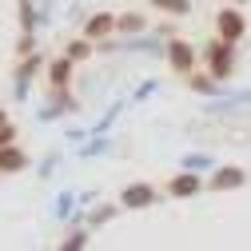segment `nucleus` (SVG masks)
<instances>
[{
	"label": "nucleus",
	"mask_w": 251,
	"mask_h": 251,
	"mask_svg": "<svg viewBox=\"0 0 251 251\" xmlns=\"http://www.w3.org/2000/svg\"><path fill=\"white\" fill-rule=\"evenodd\" d=\"M219 28H224V36H239L243 32V20H239V12H224V16H219Z\"/></svg>",
	"instance_id": "f257e3e1"
},
{
	"label": "nucleus",
	"mask_w": 251,
	"mask_h": 251,
	"mask_svg": "<svg viewBox=\"0 0 251 251\" xmlns=\"http://www.w3.org/2000/svg\"><path fill=\"white\" fill-rule=\"evenodd\" d=\"M196 187H200V179H196V176H183V179H176V183H172V192H176V196H192Z\"/></svg>",
	"instance_id": "f03ea898"
},
{
	"label": "nucleus",
	"mask_w": 251,
	"mask_h": 251,
	"mask_svg": "<svg viewBox=\"0 0 251 251\" xmlns=\"http://www.w3.org/2000/svg\"><path fill=\"white\" fill-rule=\"evenodd\" d=\"M20 164H24V155H20V151H12V148L0 151V168H20Z\"/></svg>",
	"instance_id": "7ed1b4c3"
},
{
	"label": "nucleus",
	"mask_w": 251,
	"mask_h": 251,
	"mask_svg": "<svg viewBox=\"0 0 251 251\" xmlns=\"http://www.w3.org/2000/svg\"><path fill=\"white\" fill-rule=\"evenodd\" d=\"M227 72V44H215V76Z\"/></svg>",
	"instance_id": "20e7f679"
},
{
	"label": "nucleus",
	"mask_w": 251,
	"mask_h": 251,
	"mask_svg": "<svg viewBox=\"0 0 251 251\" xmlns=\"http://www.w3.org/2000/svg\"><path fill=\"white\" fill-rule=\"evenodd\" d=\"M124 200H128V203H148L151 196H148V187H128V192H124Z\"/></svg>",
	"instance_id": "39448f33"
},
{
	"label": "nucleus",
	"mask_w": 251,
	"mask_h": 251,
	"mask_svg": "<svg viewBox=\"0 0 251 251\" xmlns=\"http://www.w3.org/2000/svg\"><path fill=\"white\" fill-rule=\"evenodd\" d=\"M172 60H176V68H187V64H192V52H187L183 44H176V52H172Z\"/></svg>",
	"instance_id": "423d86ee"
},
{
	"label": "nucleus",
	"mask_w": 251,
	"mask_h": 251,
	"mask_svg": "<svg viewBox=\"0 0 251 251\" xmlns=\"http://www.w3.org/2000/svg\"><path fill=\"white\" fill-rule=\"evenodd\" d=\"M239 179H243V176H239V172H235V168H231V172H219V179H215V183H219V187H227V183H231V187H235V183H239Z\"/></svg>",
	"instance_id": "0eeeda50"
},
{
	"label": "nucleus",
	"mask_w": 251,
	"mask_h": 251,
	"mask_svg": "<svg viewBox=\"0 0 251 251\" xmlns=\"http://www.w3.org/2000/svg\"><path fill=\"white\" fill-rule=\"evenodd\" d=\"M108 28H112V20L100 16V20H92V24H88V32H92V36H100V32H108Z\"/></svg>",
	"instance_id": "6e6552de"
},
{
	"label": "nucleus",
	"mask_w": 251,
	"mask_h": 251,
	"mask_svg": "<svg viewBox=\"0 0 251 251\" xmlns=\"http://www.w3.org/2000/svg\"><path fill=\"white\" fill-rule=\"evenodd\" d=\"M155 4H164V8H176V12H183V0H155Z\"/></svg>",
	"instance_id": "1a4fd4ad"
},
{
	"label": "nucleus",
	"mask_w": 251,
	"mask_h": 251,
	"mask_svg": "<svg viewBox=\"0 0 251 251\" xmlns=\"http://www.w3.org/2000/svg\"><path fill=\"white\" fill-rule=\"evenodd\" d=\"M4 140H12V128H8V124L0 128V144H4Z\"/></svg>",
	"instance_id": "9d476101"
}]
</instances>
